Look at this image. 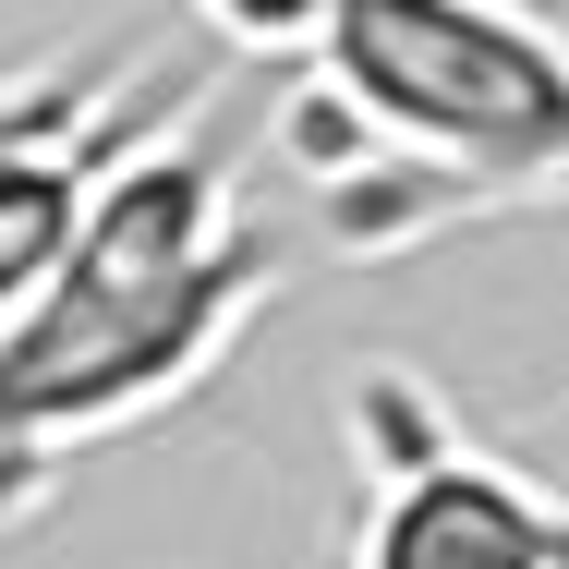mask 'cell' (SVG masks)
Listing matches in <instances>:
<instances>
[{
	"label": "cell",
	"mask_w": 569,
	"mask_h": 569,
	"mask_svg": "<svg viewBox=\"0 0 569 569\" xmlns=\"http://www.w3.org/2000/svg\"><path fill=\"white\" fill-rule=\"evenodd\" d=\"M351 569H569V497L521 449L472 437L425 376H351Z\"/></svg>",
	"instance_id": "cell-3"
},
{
	"label": "cell",
	"mask_w": 569,
	"mask_h": 569,
	"mask_svg": "<svg viewBox=\"0 0 569 569\" xmlns=\"http://www.w3.org/2000/svg\"><path fill=\"white\" fill-rule=\"evenodd\" d=\"M279 291V230L242 219V146L194 133V86L98 170L73 254L0 316V521L73 460L170 412Z\"/></svg>",
	"instance_id": "cell-1"
},
{
	"label": "cell",
	"mask_w": 569,
	"mask_h": 569,
	"mask_svg": "<svg viewBox=\"0 0 569 569\" xmlns=\"http://www.w3.org/2000/svg\"><path fill=\"white\" fill-rule=\"evenodd\" d=\"M303 61L340 182H425L449 219L569 194V37L533 0H328Z\"/></svg>",
	"instance_id": "cell-2"
}]
</instances>
